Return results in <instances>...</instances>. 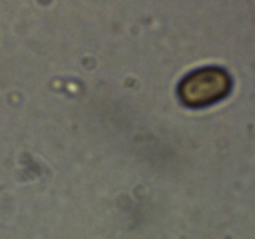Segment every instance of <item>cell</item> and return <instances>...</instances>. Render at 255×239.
<instances>
[{"label": "cell", "instance_id": "6da1fadb", "mask_svg": "<svg viewBox=\"0 0 255 239\" xmlns=\"http://www.w3.org/2000/svg\"><path fill=\"white\" fill-rule=\"evenodd\" d=\"M231 89L228 74L221 69H203L187 77L179 95L189 106H204L218 101Z\"/></svg>", "mask_w": 255, "mask_h": 239}]
</instances>
